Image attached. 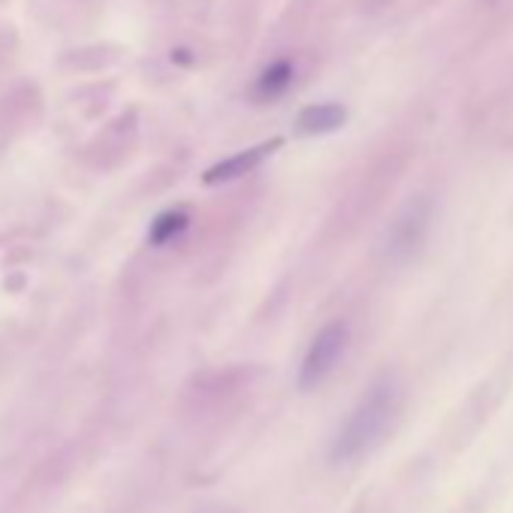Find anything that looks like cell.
<instances>
[{
	"mask_svg": "<svg viewBox=\"0 0 513 513\" xmlns=\"http://www.w3.org/2000/svg\"><path fill=\"white\" fill-rule=\"evenodd\" d=\"M188 224H191V218H188V212H182V209H169V212H160V215L151 221L148 242H151L154 248H160V245H169V242L179 239V236L188 230Z\"/></svg>",
	"mask_w": 513,
	"mask_h": 513,
	"instance_id": "cell-5",
	"label": "cell"
},
{
	"mask_svg": "<svg viewBox=\"0 0 513 513\" xmlns=\"http://www.w3.org/2000/svg\"><path fill=\"white\" fill-rule=\"evenodd\" d=\"M393 414H396V387L390 381H384V384L372 387L369 396L360 399V405L351 411L345 426L338 429V435L332 438V447H329V459L351 462V459L369 453L387 432Z\"/></svg>",
	"mask_w": 513,
	"mask_h": 513,
	"instance_id": "cell-1",
	"label": "cell"
},
{
	"mask_svg": "<svg viewBox=\"0 0 513 513\" xmlns=\"http://www.w3.org/2000/svg\"><path fill=\"white\" fill-rule=\"evenodd\" d=\"M345 121H348V112H345V106H338V103L305 106L296 115V133H302V136H323V133L338 130Z\"/></svg>",
	"mask_w": 513,
	"mask_h": 513,
	"instance_id": "cell-4",
	"label": "cell"
},
{
	"mask_svg": "<svg viewBox=\"0 0 513 513\" xmlns=\"http://www.w3.org/2000/svg\"><path fill=\"white\" fill-rule=\"evenodd\" d=\"M281 145H284V139L275 136V139H269V142H260V145H254V148H245V151H239V154H233V157H227V160L209 166L206 173H203V185H224V182H233V179L248 176L251 169H257V166H260L266 157H272Z\"/></svg>",
	"mask_w": 513,
	"mask_h": 513,
	"instance_id": "cell-3",
	"label": "cell"
},
{
	"mask_svg": "<svg viewBox=\"0 0 513 513\" xmlns=\"http://www.w3.org/2000/svg\"><path fill=\"white\" fill-rule=\"evenodd\" d=\"M348 348V323L345 320H329L308 345V354L299 366V390L308 393V390H317L329 372L335 369V363L341 360V354H345Z\"/></svg>",
	"mask_w": 513,
	"mask_h": 513,
	"instance_id": "cell-2",
	"label": "cell"
},
{
	"mask_svg": "<svg viewBox=\"0 0 513 513\" xmlns=\"http://www.w3.org/2000/svg\"><path fill=\"white\" fill-rule=\"evenodd\" d=\"M290 79H293L290 61L272 64V67L260 76V82H257V97H260V100H275V97H281V94L290 88Z\"/></svg>",
	"mask_w": 513,
	"mask_h": 513,
	"instance_id": "cell-6",
	"label": "cell"
}]
</instances>
